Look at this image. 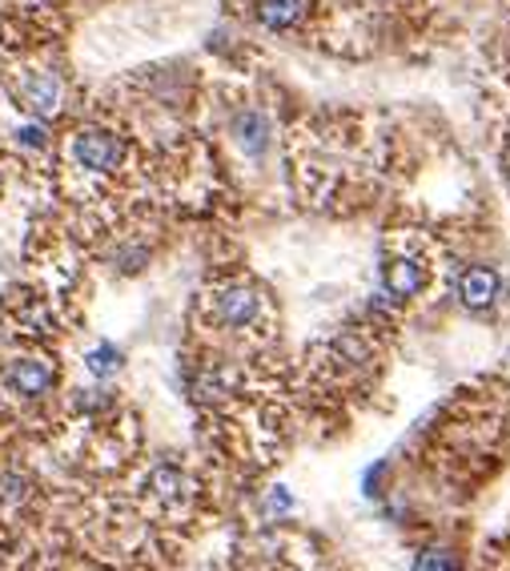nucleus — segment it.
<instances>
[{
    "label": "nucleus",
    "mask_w": 510,
    "mask_h": 571,
    "mask_svg": "<svg viewBox=\"0 0 510 571\" xmlns=\"http://www.w3.org/2000/svg\"><path fill=\"white\" fill-rule=\"evenodd\" d=\"M209 318H213L221 330H230V334L258 330L261 322H266V294H261L253 282H246V278L221 282L209 290Z\"/></svg>",
    "instance_id": "1"
},
{
    "label": "nucleus",
    "mask_w": 510,
    "mask_h": 571,
    "mask_svg": "<svg viewBox=\"0 0 510 571\" xmlns=\"http://www.w3.org/2000/svg\"><path fill=\"white\" fill-rule=\"evenodd\" d=\"M0 382L12 399L37 402L57 387V362H49L44 354H17L9 359V367L0 371Z\"/></svg>",
    "instance_id": "2"
},
{
    "label": "nucleus",
    "mask_w": 510,
    "mask_h": 571,
    "mask_svg": "<svg viewBox=\"0 0 510 571\" xmlns=\"http://www.w3.org/2000/svg\"><path fill=\"white\" fill-rule=\"evenodd\" d=\"M73 161L81 170L89 173H113L121 161H126V141L117 138L113 129H101V126H84L77 129L73 146H69Z\"/></svg>",
    "instance_id": "3"
},
{
    "label": "nucleus",
    "mask_w": 510,
    "mask_h": 571,
    "mask_svg": "<svg viewBox=\"0 0 510 571\" xmlns=\"http://www.w3.org/2000/svg\"><path fill=\"white\" fill-rule=\"evenodd\" d=\"M146 499L161 515H178L193 503V479L178 463H157L146 475Z\"/></svg>",
    "instance_id": "4"
},
{
    "label": "nucleus",
    "mask_w": 510,
    "mask_h": 571,
    "mask_svg": "<svg viewBox=\"0 0 510 571\" xmlns=\"http://www.w3.org/2000/svg\"><path fill=\"white\" fill-rule=\"evenodd\" d=\"M430 286V270L418 254H394L382 270V294L386 302H410Z\"/></svg>",
    "instance_id": "5"
},
{
    "label": "nucleus",
    "mask_w": 510,
    "mask_h": 571,
    "mask_svg": "<svg viewBox=\"0 0 510 571\" xmlns=\"http://www.w3.org/2000/svg\"><path fill=\"white\" fill-rule=\"evenodd\" d=\"M454 294L467 310H490L499 302L502 294V278L499 270H490V266H467L454 282Z\"/></svg>",
    "instance_id": "6"
},
{
    "label": "nucleus",
    "mask_w": 510,
    "mask_h": 571,
    "mask_svg": "<svg viewBox=\"0 0 510 571\" xmlns=\"http://www.w3.org/2000/svg\"><path fill=\"white\" fill-rule=\"evenodd\" d=\"M21 106L37 117H52L61 109V81L52 73H29L21 81Z\"/></svg>",
    "instance_id": "7"
},
{
    "label": "nucleus",
    "mask_w": 510,
    "mask_h": 571,
    "mask_svg": "<svg viewBox=\"0 0 510 571\" xmlns=\"http://www.w3.org/2000/svg\"><path fill=\"white\" fill-rule=\"evenodd\" d=\"M306 9L310 0H253V12H258L261 29L270 32H290L306 21Z\"/></svg>",
    "instance_id": "8"
},
{
    "label": "nucleus",
    "mask_w": 510,
    "mask_h": 571,
    "mask_svg": "<svg viewBox=\"0 0 510 571\" xmlns=\"http://www.w3.org/2000/svg\"><path fill=\"white\" fill-rule=\"evenodd\" d=\"M233 141H238L250 158H261L266 146H270V121H266L258 109H241V113L233 117Z\"/></svg>",
    "instance_id": "9"
},
{
    "label": "nucleus",
    "mask_w": 510,
    "mask_h": 571,
    "mask_svg": "<svg viewBox=\"0 0 510 571\" xmlns=\"http://www.w3.org/2000/svg\"><path fill=\"white\" fill-rule=\"evenodd\" d=\"M84 367L97 374V379H109V374L121 371V350L109 347V342H101V347L89 350V359H84Z\"/></svg>",
    "instance_id": "10"
},
{
    "label": "nucleus",
    "mask_w": 510,
    "mask_h": 571,
    "mask_svg": "<svg viewBox=\"0 0 510 571\" xmlns=\"http://www.w3.org/2000/svg\"><path fill=\"white\" fill-rule=\"evenodd\" d=\"M414 571H459V560H454V551L447 548H427V551H418Z\"/></svg>",
    "instance_id": "11"
},
{
    "label": "nucleus",
    "mask_w": 510,
    "mask_h": 571,
    "mask_svg": "<svg viewBox=\"0 0 510 571\" xmlns=\"http://www.w3.org/2000/svg\"><path fill=\"white\" fill-rule=\"evenodd\" d=\"M17 141H21V146H29V149H41V146H44V129H41V126H24V129H17Z\"/></svg>",
    "instance_id": "12"
},
{
    "label": "nucleus",
    "mask_w": 510,
    "mask_h": 571,
    "mask_svg": "<svg viewBox=\"0 0 510 571\" xmlns=\"http://www.w3.org/2000/svg\"><path fill=\"white\" fill-rule=\"evenodd\" d=\"M507 186H510V170H507Z\"/></svg>",
    "instance_id": "13"
},
{
    "label": "nucleus",
    "mask_w": 510,
    "mask_h": 571,
    "mask_svg": "<svg viewBox=\"0 0 510 571\" xmlns=\"http://www.w3.org/2000/svg\"><path fill=\"white\" fill-rule=\"evenodd\" d=\"M0 186H4V181H0Z\"/></svg>",
    "instance_id": "14"
}]
</instances>
